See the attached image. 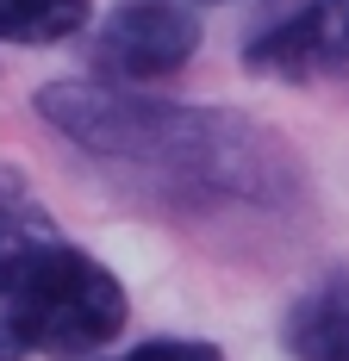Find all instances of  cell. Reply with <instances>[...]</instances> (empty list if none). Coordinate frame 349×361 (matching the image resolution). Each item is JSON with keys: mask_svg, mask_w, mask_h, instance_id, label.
I'll use <instances>...</instances> for the list:
<instances>
[{"mask_svg": "<svg viewBox=\"0 0 349 361\" xmlns=\"http://www.w3.org/2000/svg\"><path fill=\"white\" fill-rule=\"evenodd\" d=\"M200 50V13L181 0H119L94 37V69L112 81H150L174 75Z\"/></svg>", "mask_w": 349, "mask_h": 361, "instance_id": "obj_3", "label": "cell"}, {"mask_svg": "<svg viewBox=\"0 0 349 361\" xmlns=\"http://www.w3.org/2000/svg\"><path fill=\"white\" fill-rule=\"evenodd\" d=\"M244 63L275 81H331L349 69V0H306L280 25L249 37Z\"/></svg>", "mask_w": 349, "mask_h": 361, "instance_id": "obj_4", "label": "cell"}, {"mask_svg": "<svg viewBox=\"0 0 349 361\" xmlns=\"http://www.w3.org/2000/svg\"><path fill=\"white\" fill-rule=\"evenodd\" d=\"M19 355H25V349H19V336H13L6 318H0V361H19Z\"/></svg>", "mask_w": 349, "mask_h": 361, "instance_id": "obj_8", "label": "cell"}, {"mask_svg": "<svg viewBox=\"0 0 349 361\" xmlns=\"http://www.w3.org/2000/svg\"><path fill=\"white\" fill-rule=\"evenodd\" d=\"M280 336L300 361H349V274H331L306 299H293Z\"/></svg>", "mask_w": 349, "mask_h": 361, "instance_id": "obj_5", "label": "cell"}, {"mask_svg": "<svg viewBox=\"0 0 349 361\" xmlns=\"http://www.w3.org/2000/svg\"><path fill=\"white\" fill-rule=\"evenodd\" d=\"M37 112L94 156L162 169L187 187H225V193H249V200L287 193V149L268 131L225 118V112H187L162 106V100H138L125 87H88V81L44 87Z\"/></svg>", "mask_w": 349, "mask_h": 361, "instance_id": "obj_1", "label": "cell"}, {"mask_svg": "<svg viewBox=\"0 0 349 361\" xmlns=\"http://www.w3.org/2000/svg\"><path fill=\"white\" fill-rule=\"evenodd\" d=\"M0 318L19 349L81 361L125 330V287L50 224H32L0 243Z\"/></svg>", "mask_w": 349, "mask_h": 361, "instance_id": "obj_2", "label": "cell"}, {"mask_svg": "<svg viewBox=\"0 0 349 361\" xmlns=\"http://www.w3.org/2000/svg\"><path fill=\"white\" fill-rule=\"evenodd\" d=\"M88 25V0H0V44H57Z\"/></svg>", "mask_w": 349, "mask_h": 361, "instance_id": "obj_6", "label": "cell"}, {"mask_svg": "<svg viewBox=\"0 0 349 361\" xmlns=\"http://www.w3.org/2000/svg\"><path fill=\"white\" fill-rule=\"evenodd\" d=\"M119 361H225L212 343H187V336H156V343H138L131 355Z\"/></svg>", "mask_w": 349, "mask_h": 361, "instance_id": "obj_7", "label": "cell"}]
</instances>
